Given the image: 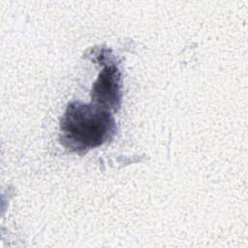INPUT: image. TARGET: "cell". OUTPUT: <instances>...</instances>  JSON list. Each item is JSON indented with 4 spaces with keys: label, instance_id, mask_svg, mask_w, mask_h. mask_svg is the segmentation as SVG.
Listing matches in <instances>:
<instances>
[{
    "label": "cell",
    "instance_id": "cell-1",
    "mask_svg": "<svg viewBox=\"0 0 248 248\" xmlns=\"http://www.w3.org/2000/svg\"><path fill=\"white\" fill-rule=\"evenodd\" d=\"M115 131L109 110L98 105L73 102L61 121V142L72 151H87L112 139Z\"/></svg>",
    "mask_w": 248,
    "mask_h": 248
},
{
    "label": "cell",
    "instance_id": "cell-2",
    "mask_svg": "<svg viewBox=\"0 0 248 248\" xmlns=\"http://www.w3.org/2000/svg\"><path fill=\"white\" fill-rule=\"evenodd\" d=\"M120 73L115 64L108 63L101 72L92 90V100L98 106L115 111L119 108L120 92Z\"/></svg>",
    "mask_w": 248,
    "mask_h": 248
}]
</instances>
